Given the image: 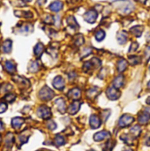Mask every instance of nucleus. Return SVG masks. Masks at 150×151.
<instances>
[{"mask_svg":"<svg viewBox=\"0 0 150 151\" xmlns=\"http://www.w3.org/2000/svg\"><path fill=\"white\" fill-rule=\"evenodd\" d=\"M116 3L118 4V8L122 14H129L133 10V5L129 1H118Z\"/></svg>","mask_w":150,"mask_h":151,"instance_id":"nucleus-1","label":"nucleus"},{"mask_svg":"<svg viewBox=\"0 0 150 151\" xmlns=\"http://www.w3.org/2000/svg\"><path fill=\"white\" fill-rule=\"evenodd\" d=\"M54 96H55V94L52 91V89H50L47 86H44L39 91V97L43 101H49V100L52 99L54 97Z\"/></svg>","mask_w":150,"mask_h":151,"instance_id":"nucleus-2","label":"nucleus"},{"mask_svg":"<svg viewBox=\"0 0 150 151\" xmlns=\"http://www.w3.org/2000/svg\"><path fill=\"white\" fill-rule=\"evenodd\" d=\"M37 115L43 119H48L51 117V111H50V109L45 105H42V106H40L38 109H37Z\"/></svg>","mask_w":150,"mask_h":151,"instance_id":"nucleus-3","label":"nucleus"},{"mask_svg":"<svg viewBox=\"0 0 150 151\" xmlns=\"http://www.w3.org/2000/svg\"><path fill=\"white\" fill-rule=\"evenodd\" d=\"M133 121H134L133 117L127 115V114H125L120 118L119 122H118V127H126L130 126Z\"/></svg>","mask_w":150,"mask_h":151,"instance_id":"nucleus-4","label":"nucleus"},{"mask_svg":"<svg viewBox=\"0 0 150 151\" xmlns=\"http://www.w3.org/2000/svg\"><path fill=\"white\" fill-rule=\"evenodd\" d=\"M106 95L110 100H117L120 96V92L118 91V88H116L115 87H110L107 89Z\"/></svg>","mask_w":150,"mask_h":151,"instance_id":"nucleus-5","label":"nucleus"},{"mask_svg":"<svg viewBox=\"0 0 150 151\" xmlns=\"http://www.w3.org/2000/svg\"><path fill=\"white\" fill-rule=\"evenodd\" d=\"M97 16H98V13H97L96 11L89 10L88 12H87L84 14V19L88 23H94V22H95V20L97 19Z\"/></svg>","mask_w":150,"mask_h":151,"instance_id":"nucleus-6","label":"nucleus"},{"mask_svg":"<svg viewBox=\"0 0 150 151\" xmlns=\"http://www.w3.org/2000/svg\"><path fill=\"white\" fill-rule=\"evenodd\" d=\"M65 80L62 76H57L54 78L53 81H52V85L54 86L55 88H57V90H62L65 88Z\"/></svg>","mask_w":150,"mask_h":151,"instance_id":"nucleus-7","label":"nucleus"},{"mask_svg":"<svg viewBox=\"0 0 150 151\" xmlns=\"http://www.w3.org/2000/svg\"><path fill=\"white\" fill-rule=\"evenodd\" d=\"M89 123H90V126L92 128L94 129H96V128H99L101 127V119L98 116L96 115H92L90 117V119H89Z\"/></svg>","mask_w":150,"mask_h":151,"instance_id":"nucleus-8","label":"nucleus"},{"mask_svg":"<svg viewBox=\"0 0 150 151\" xmlns=\"http://www.w3.org/2000/svg\"><path fill=\"white\" fill-rule=\"evenodd\" d=\"M80 96H81V92H80V89L78 88H72V89L70 90L69 93H68V97H69L70 99H72L73 101H76V100H78L79 98H80Z\"/></svg>","mask_w":150,"mask_h":151,"instance_id":"nucleus-9","label":"nucleus"},{"mask_svg":"<svg viewBox=\"0 0 150 151\" xmlns=\"http://www.w3.org/2000/svg\"><path fill=\"white\" fill-rule=\"evenodd\" d=\"M63 5H64V4H63V3H62L61 1L57 0V1L52 2V3L50 4L49 8H50V11H52V12H59V11L62 10Z\"/></svg>","mask_w":150,"mask_h":151,"instance_id":"nucleus-10","label":"nucleus"},{"mask_svg":"<svg viewBox=\"0 0 150 151\" xmlns=\"http://www.w3.org/2000/svg\"><path fill=\"white\" fill-rule=\"evenodd\" d=\"M110 137V133L107 132V131H101L97 134H95L94 136V140L95 142H101V141H103L107 138Z\"/></svg>","mask_w":150,"mask_h":151,"instance_id":"nucleus-11","label":"nucleus"},{"mask_svg":"<svg viewBox=\"0 0 150 151\" xmlns=\"http://www.w3.org/2000/svg\"><path fill=\"white\" fill-rule=\"evenodd\" d=\"M57 107V110L60 113H65L66 111V105H65V102L64 101L63 98H58L56 100L55 102Z\"/></svg>","mask_w":150,"mask_h":151,"instance_id":"nucleus-12","label":"nucleus"},{"mask_svg":"<svg viewBox=\"0 0 150 151\" xmlns=\"http://www.w3.org/2000/svg\"><path fill=\"white\" fill-rule=\"evenodd\" d=\"M12 80H13L18 85L23 86L24 88H27V87H28V86L30 85L29 81H28L27 79L22 78V77H20V76H14V77L12 78Z\"/></svg>","mask_w":150,"mask_h":151,"instance_id":"nucleus-13","label":"nucleus"},{"mask_svg":"<svg viewBox=\"0 0 150 151\" xmlns=\"http://www.w3.org/2000/svg\"><path fill=\"white\" fill-rule=\"evenodd\" d=\"M4 68H5V70L9 73H11V74H13L16 72V65H15L14 62L13 61H11V60L5 61V63H4Z\"/></svg>","mask_w":150,"mask_h":151,"instance_id":"nucleus-14","label":"nucleus"},{"mask_svg":"<svg viewBox=\"0 0 150 151\" xmlns=\"http://www.w3.org/2000/svg\"><path fill=\"white\" fill-rule=\"evenodd\" d=\"M117 39L119 44H125L127 42L128 39V34L126 31H121L118 32V35H117Z\"/></svg>","mask_w":150,"mask_h":151,"instance_id":"nucleus-15","label":"nucleus"},{"mask_svg":"<svg viewBox=\"0 0 150 151\" xmlns=\"http://www.w3.org/2000/svg\"><path fill=\"white\" fill-rule=\"evenodd\" d=\"M80 103L79 101H77V100L73 101L72 103V104L70 105V107H69V113L72 114V115L77 113L79 111V110H80Z\"/></svg>","mask_w":150,"mask_h":151,"instance_id":"nucleus-16","label":"nucleus"},{"mask_svg":"<svg viewBox=\"0 0 150 151\" xmlns=\"http://www.w3.org/2000/svg\"><path fill=\"white\" fill-rule=\"evenodd\" d=\"M23 123H24V119H22V118L16 117L11 119V127L14 129H19L23 125Z\"/></svg>","mask_w":150,"mask_h":151,"instance_id":"nucleus-17","label":"nucleus"},{"mask_svg":"<svg viewBox=\"0 0 150 151\" xmlns=\"http://www.w3.org/2000/svg\"><path fill=\"white\" fill-rule=\"evenodd\" d=\"M150 120V115L149 113H147L146 111H144L143 113H141L139 118H138V121L140 124L141 125H146L149 122Z\"/></svg>","mask_w":150,"mask_h":151,"instance_id":"nucleus-18","label":"nucleus"},{"mask_svg":"<svg viewBox=\"0 0 150 151\" xmlns=\"http://www.w3.org/2000/svg\"><path fill=\"white\" fill-rule=\"evenodd\" d=\"M2 49H3V51L4 53H10L11 51V49H12V42H11V40H10V39L5 40L4 42V43H3Z\"/></svg>","mask_w":150,"mask_h":151,"instance_id":"nucleus-19","label":"nucleus"},{"mask_svg":"<svg viewBox=\"0 0 150 151\" xmlns=\"http://www.w3.org/2000/svg\"><path fill=\"white\" fill-rule=\"evenodd\" d=\"M124 76L123 75H118V77H116L113 81V87H115L116 88H119L124 85Z\"/></svg>","mask_w":150,"mask_h":151,"instance_id":"nucleus-20","label":"nucleus"},{"mask_svg":"<svg viewBox=\"0 0 150 151\" xmlns=\"http://www.w3.org/2000/svg\"><path fill=\"white\" fill-rule=\"evenodd\" d=\"M39 69H40V63L37 60L32 61L28 65V71L30 73H36L39 71Z\"/></svg>","mask_w":150,"mask_h":151,"instance_id":"nucleus-21","label":"nucleus"},{"mask_svg":"<svg viewBox=\"0 0 150 151\" xmlns=\"http://www.w3.org/2000/svg\"><path fill=\"white\" fill-rule=\"evenodd\" d=\"M43 50H44V46H43V44L41 43V42H38V43L35 45L34 49V55H35L37 58H39V57H41V55L42 54Z\"/></svg>","mask_w":150,"mask_h":151,"instance_id":"nucleus-22","label":"nucleus"},{"mask_svg":"<svg viewBox=\"0 0 150 151\" xmlns=\"http://www.w3.org/2000/svg\"><path fill=\"white\" fill-rule=\"evenodd\" d=\"M143 27L142 26H135L131 28V32L137 37H141V35H142V32H143Z\"/></svg>","mask_w":150,"mask_h":151,"instance_id":"nucleus-23","label":"nucleus"},{"mask_svg":"<svg viewBox=\"0 0 150 151\" xmlns=\"http://www.w3.org/2000/svg\"><path fill=\"white\" fill-rule=\"evenodd\" d=\"M67 23H68V25H69L72 29H74V30H76V29L79 28V25H78L76 19H75V18H74L73 16L68 17V19H67Z\"/></svg>","mask_w":150,"mask_h":151,"instance_id":"nucleus-24","label":"nucleus"},{"mask_svg":"<svg viewBox=\"0 0 150 151\" xmlns=\"http://www.w3.org/2000/svg\"><path fill=\"white\" fill-rule=\"evenodd\" d=\"M4 143H5V146H6L9 150L12 147V143H13V134H11V133L7 134V135H6V137H5V142H4Z\"/></svg>","mask_w":150,"mask_h":151,"instance_id":"nucleus-25","label":"nucleus"},{"mask_svg":"<svg viewBox=\"0 0 150 151\" xmlns=\"http://www.w3.org/2000/svg\"><path fill=\"white\" fill-rule=\"evenodd\" d=\"M127 61L125 59H121L118 63V70L119 73H123L126 68H127Z\"/></svg>","mask_w":150,"mask_h":151,"instance_id":"nucleus-26","label":"nucleus"},{"mask_svg":"<svg viewBox=\"0 0 150 151\" xmlns=\"http://www.w3.org/2000/svg\"><path fill=\"white\" fill-rule=\"evenodd\" d=\"M54 142H55V144H56L57 147H60V146H62V145H64L65 143V139L64 136H62L60 134H57L55 137Z\"/></svg>","mask_w":150,"mask_h":151,"instance_id":"nucleus-27","label":"nucleus"},{"mask_svg":"<svg viewBox=\"0 0 150 151\" xmlns=\"http://www.w3.org/2000/svg\"><path fill=\"white\" fill-rule=\"evenodd\" d=\"M99 91H100V89H99L98 88L95 87V88H90V89L88 91L87 95H88V96L89 98H95V97L98 95Z\"/></svg>","mask_w":150,"mask_h":151,"instance_id":"nucleus-28","label":"nucleus"},{"mask_svg":"<svg viewBox=\"0 0 150 151\" xmlns=\"http://www.w3.org/2000/svg\"><path fill=\"white\" fill-rule=\"evenodd\" d=\"M141 61V58L140 57H137V56H131L128 58V62L132 65H138L140 64Z\"/></svg>","mask_w":150,"mask_h":151,"instance_id":"nucleus-29","label":"nucleus"},{"mask_svg":"<svg viewBox=\"0 0 150 151\" xmlns=\"http://www.w3.org/2000/svg\"><path fill=\"white\" fill-rule=\"evenodd\" d=\"M95 39H96L98 42H101V41H103V40L104 39V37H105V32H104L103 30H102V29H99V30L95 33Z\"/></svg>","mask_w":150,"mask_h":151,"instance_id":"nucleus-30","label":"nucleus"},{"mask_svg":"<svg viewBox=\"0 0 150 151\" xmlns=\"http://www.w3.org/2000/svg\"><path fill=\"white\" fill-rule=\"evenodd\" d=\"M84 43V38L81 35H78L75 36V39H74V44L76 46H81L82 44Z\"/></svg>","mask_w":150,"mask_h":151,"instance_id":"nucleus-31","label":"nucleus"},{"mask_svg":"<svg viewBox=\"0 0 150 151\" xmlns=\"http://www.w3.org/2000/svg\"><path fill=\"white\" fill-rule=\"evenodd\" d=\"M141 127H140L139 126H135V127H133V128H131L130 133H131L133 136L138 137V136L140 135V134H141Z\"/></svg>","mask_w":150,"mask_h":151,"instance_id":"nucleus-32","label":"nucleus"},{"mask_svg":"<svg viewBox=\"0 0 150 151\" xmlns=\"http://www.w3.org/2000/svg\"><path fill=\"white\" fill-rule=\"evenodd\" d=\"M15 98H16V95L13 94V93H8V94H6V95L4 96V99L5 101H7L8 103H12V102L15 100Z\"/></svg>","mask_w":150,"mask_h":151,"instance_id":"nucleus-33","label":"nucleus"},{"mask_svg":"<svg viewBox=\"0 0 150 151\" xmlns=\"http://www.w3.org/2000/svg\"><path fill=\"white\" fill-rule=\"evenodd\" d=\"M120 139H121L122 141H124L126 143L129 144V145H132V144H133V141H132V140H131V138H130L128 135H126V134L122 135V136L120 137Z\"/></svg>","mask_w":150,"mask_h":151,"instance_id":"nucleus-34","label":"nucleus"},{"mask_svg":"<svg viewBox=\"0 0 150 151\" xmlns=\"http://www.w3.org/2000/svg\"><path fill=\"white\" fill-rule=\"evenodd\" d=\"M92 68H93V64H92L91 61H88V62H86V63L84 64L83 71H84V72H88V71H89V70L92 69Z\"/></svg>","mask_w":150,"mask_h":151,"instance_id":"nucleus-35","label":"nucleus"},{"mask_svg":"<svg viewBox=\"0 0 150 151\" xmlns=\"http://www.w3.org/2000/svg\"><path fill=\"white\" fill-rule=\"evenodd\" d=\"M32 29H33V27L31 25H27L20 28V32L21 33H28V32L32 31Z\"/></svg>","mask_w":150,"mask_h":151,"instance_id":"nucleus-36","label":"nucleus"},{"mask_svg":"<svg viewBox=\"0 0 150 151\" xmlns=\"http://www.w3.org/2000/svg\"><path fill=\"white\" fill-rule=\"evenodd\" d=\"M47 127H49V129H50V130H54V129H56L57 125H56V123H55L54 121L50 120V121H49V122L47 123Z\"/></svg>","mask_w":150,"mask_h":151,"instance_id":"nucleus-37","label":"nucleus"},{"mask_svg":"<svg viewBox=\"0 0 150 151\" xmlns=\"http://www.w3.org/2000/svg\"><path fill=\"white\" fill-rule=\"evenodd\" d=\"M138 48H139V44H138L137 42H133V43H132V45H131V47H130V49H129V52H130V53H131V52H133V51H135Z\"/></svg>","mask_w":150,"mask_h":151,"instance_id":"nucleus-38","label":"nucleus"},{"mask_svg":"<svg viewBox=\"0 0 150 151\" xmlns=\"http://www.w3.org/2000/svg\"><path fill=\"white\" fill-rule=\"evenodd\" d=\"M92 62V64H93V65H95V67H99L100 65H101V61L98 59V58H93V60L91 61Z\"/></svg>","mask_w":150,"mask_h":151,"instance_id":"nucleus-39","label":"nucleus"},{"mask_svg":"<svg viewBox=\"0 0 150 151\" xmlns=\"http://www.w3.org/2000/svg\"><path fill=\"white\" fill-rule=\"evenodd\" d=\"M7 110V104L5 103H0V114L4 113Z\"/></svg>","mask_w":150,"mask_h":151,"instance_id":"nucleus-40","label":"nucleus"},{"mask_svg":"<svg viewBox=\"0 0 150 151\" xmlns=\"http://www.w3.org/2000/svg\"><path fill=\"white\" fill-rule=\"evenodd\" d=\"M44 21L47 23V24H52L54 22V18L50 15H47L46 19H44Z\"/></svg>","mask_w":150,"mask_h":151,"instance_id":"nucleus-41","label":"nucleus"},{"mask_svg":"<svg viewBox=\"0 0 150 151\" xmlns=\"http://www.w3.org/2000/svg\"><path fill=\"white\" fill-rule=\"evenodd\" d=\"M145 58L147 61L150 59V46H148L145 50Z\"/></svg>","mask_w":150,"mask_h":151,"instance_id":"nucleus-42","label":"nucleus"},{"mask_svg":"<svg viewBox=\"0 0 150 151\" xmlns=\"http://www.w3.org/2000/svg\"><path fill=\"white\" fill-rule=\"evenodd\" d=\"M112 148H113V143L111 141H109L106 144V150H104V151H111Z\"/></svg>","mask_w":150,"mask_h":151,"instance_id":"nucleus-43","label":"nucleus"},{"mask_svg":"<svg viewBox=\"0 0 150 151\" xmlns=\"http://www.w3.org/2000/svg\"><path fill=\"white\" fill-rule=\"evenodd\" d=\"M83 51H84V52H83L84 54H82V55H81V58H83V57L88 56V54H90V53H91V51H92V50H91L90 48H87V49H85Z\"/></svg>","mask_w":150,"mask_h":151,"instance_id":"nucleus-44","label":"nucleus"},{"mask_svg":"<svg viewBox=\"0 0 150 151\" xmlns=\"http://www.w3.org/2000/svg\"><path fill=\"white\" fill-rule=\"evenodd\" d=\"M145 143H146V145L150 146V134H149L146 136V139H145Z\"/></svg>","mask_w":150,"mask_h":151,"instance_id":"nucleus-45","label":"nucleus"},{"mask_svg":"<svg viewBox=\"0 0 150 151\" xmlns=\"http://www.w3.org/2000/svg\"><path fill=\"white\" fill-rule=\"evenodd\" d=\"M4 129V123L1 121V119H0V131H3Z\"/></svg>","mask_w":150,"mask_h":151,"instance_id":"nucleus-46","label":"nucleus"},{"mask_svg":"<svg viewBox=\"0 0 150 151\" xmlns=\"http://www.w3.org/2000/svg\"><path fill=\"white\" fill-rule=\"evenodd\" d=\"M45 2H46V0H38V4H39L40 5H42Z\"/></svg>","mask_w":150,"mask_h":151,"instance_id":"nucleus-47","label":"nucleus"},{"mask_svg":"<svg viewBox=\"0 0 150 151\" xmlns=\"http://www.w3.org/2000/svg\"><path fill=\"white\" fill-rule=\"evenodd\" d=\"M145 111H146L147 113H149L150 115V108H146V109H145Z\"/></svg>","mask_w":150,"mask_h":151,"instance_id":"nucleus-48","label":"nucleus"},{"mask_svg":"<svg viewBox=\"0 0 150 151\" xmlns=\"http://www.w3.org/2000/svg\"><path fill=\"white\" fill-rule=\"evenodd\" d=\"M137 1L140 2V3H142V4H145L147 2V0H137Z\"/></svg>","mask_w":150,"mask_h":151,"instance_id":"nucleus-49","label":"nucleus"},{"mask_svg":"<svg viewBox=\"0 0 150 151\" xmlns=\"http://www.w3.org/2000/svg\"><path fill=\"white\" fill-rule=\"evenodd\" d=\"M147 104H149V105H150V96L149 97V98H148V99H147Z\"/></svg>","mask_w":150,"mask_h":151,"instance_id":"nucleus-50","label":"nucleus"},{"mask_svg":"<svg viewBox=\"0 0 150 151\" xmlns=\"http://www.w3.org/2000/svg\"><path fill=\"white\" fill-rule=\"evenodd\" d=\"M23 1H25V2H31L32 0H23Z\"/></svg>","mask_w":150,"mask_h":151,"instance_id":"nucleus-51","label":"nucleus"},{"mask_svg":"<svg viewBox=\"0 0 150 151\" xmlns=\"http://www.w3.org/2000/svg\"><path fill=\"white\" fill-rule=\"evenodd\" d=\"M148 87H149V88H150V81H149V83H148Z\"/></svg>","mask_w":150,"mask_h":151,"instance_id":"nucleus-52","label":"nucleus"},{"mask_svg":"<svg viewBox=\"0 0 150 151\" xmlns=\"http://www.w3.org/2000/svg\"><path fill=\"white\" fill-rule=\"evenodd\" d=\"M124 151H133V150H125Z\"/></svg>","mask_w":150,"mask_h":151,"instance_id":"nucleus-53","label":"nucleus"},{"mask_svg":"<svg viewBox=\"0 0 150 151\" xmlns=\"http://www.w3.org/2000/svg\"><path fill=\"white\" fill-rule=\"evenodd\" d=\"M1 141H2V137H1V135H0V143H1Z\"/></svg>","mask_w":150,"mask_h":151,"instance_id":"nucleus-54","label":"nucleus"},{"mask_svg":"<svg viewBox=\"0 0 150 151\" xmlns=\"http://www.w3.org/2000/svg\"><path fill=\"white\" fill-rule=\"evenodd\" d=\"M39 151H45V150H39Z\"/></svg>","mask_w":150,"mask_h":151,"instance_id":"nucleus-55","label":"nucleus"},{"mask_svg":"<svg viewBox=\"0 0 150 151\" xmlns=\"http://www.w3.org/2000/svg\"><path fill=\"white\" fill-rule=\"evenodd\" d=\"M88 151H94V150H88Z\"/></svg>","mask_w":150,"mask_h":151,"instance_id":"nucleus-56","label":"nucleus"},{"mask_svg":"<svg viewBox=\"0 0 150 151\" xmlns=\"http://www.w3.org/2000/svg\"><path fill=\"white\" fill-rule=\"evenodd\" d=\"M149 71H150V66H149Z\"/></svg>","mask_w":150,"mask_h":151,"instance_id":"nucleus-57","label":"nucleus"}]
</instances>
